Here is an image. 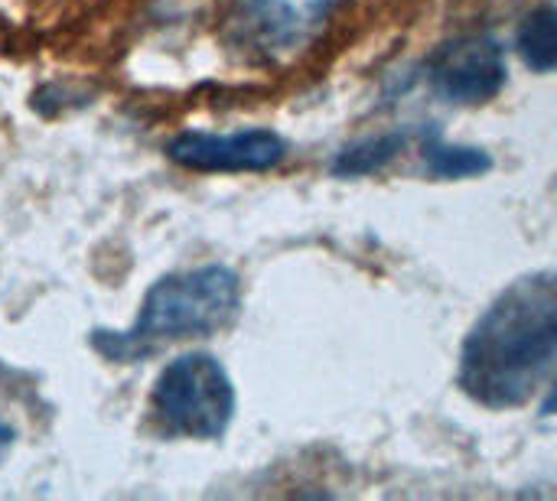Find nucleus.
Listing matches in <instances>:
<instances>
[{"label":"nucleus","mask_w":557,"mask_h":501,"mask_svg":"<svg viewBox=\"0 0 557 501\" xmlns=\"http://www.w3.org/2000/svg\"><path fill=\"white\" fill-rule=\"evenodd\" d=\"M408 147V134H372V137H362L349 147H343L336 156H333V173L343 176V179H356V176H369L382 166H388L395 156H401Z\"/></svg>","instance_id":"obj_8"},{"label":"nucleus","mask_w":557,"mask_h":501,"mask_svg":"<svg viewBox=\"0 0 557 501\" xmlns=\"http://www.w3.org/2000/svg\"><path fill=\"white\" fill-rule=\"evenodd\" d=\"M242 306V280L225 264H202L160 277L124 333H98L95 349L111 362H137L163 342L206 339L225 329Z\"/></svg>","instance_id":"obj_2"},{"label":"nucleus","mask_w":557,"mask_h":501,"mask_svg":"<svg viewBox=\"0 0 557 501\" xmlns=\"http://www.w3.org/2000/svg\"><path fill=\"white\" fill-rule=\"evenodd\" d=\"M557 372V274L512 280L463 339L457 381L486 408L525 404Z\"/></svg>","instance_id":"obj_1"},{"label":"nucleus","mask_w":557,"mask_h":501,"mask_svg":"<svg viewBox=\"0 0 557 501\" xmlns=\"http://www.w3.org/2000/svg\"><path fill=\"white\" fill-rule=\"evenodd\" d=\"M346 0H248L245 33L271 55L300 49Z\"/></svg>","instance_id":"obj_6"},{"label":"nucleus","mask_w":557,"mask_h":501,"mask_svg":"<svg viewBox=\"0 0 557 501\" xmlns=\"http://www.w3.org/2000/svg\"><path fill=\"white\" fill-rule=\"evenodd\" d=\"M13 440H16V430L0 417V463L7 460V453H10V447H13Z\"/></svg>","instance_id":"obj_10"},{"label":"nucleus","mask_w":557,"mask_h":501,"mask_svg":"<svg viewBox=\"0 0 557 501\" xmlns=\"http://www.w3.org/2000/svg\"><path fill=\"white\" fill-rule=\"evenodd\" d=\"M153 417L173 437L219 440L235 421V385L225 365L209 352L173 359L153 391Z\"/></svg>","instance_id":"obj_3"},{"label":"nucleus","mask_w":557,"mask_h":501,"mask_svg":"<svg viewBox=\"0 0 557 501\" xmlns=\"http://www.w3.org/2000/svg\"><path fill=\"white\" fill-rule=\"evenodd\" d=\"M424 163L441 179H470V176H480V173H486L493 166L486 150L450 143V140L437 137V134L424 140Z\"/></svg>","instance_id":"obj_9"},{"label":"nucleus","mask_w":557,"mask_h":501,"mask_svg":"<svg viewBox=\"0 0 557 501\" xmlns=\"http://www.w3.org/2000/svg\"><path fill=\"white\" fill-rule=\"evenodd\" d=\"M506 49L490 33L457 36L428 59V85L447 104H486L506 88Z\"/></svg>","instance_id":"obj_4"},{"label":"nucleus","mask_w":557,"mask_h":501,"mask_svg":"<svg viewBox=\"0 0 557 501\" xmlns=\"http://www.w3.org/2000/svg\"><path fill=\"white\" fill-rule=\"evenodd\" d=\"M542 414H545V417H557V381L552 385L548 398L542 401Z\"/></svg>","instance_id":"obj_11"},{"label":"nucleus","mask_w":557,"mask_h":501,"mask_svg":"<svg viewBox=\"0 0 557 501\" xmlns=\"http://www.w3.org/2000/svg\"><path fill=\"white\" fill-rule=\"evenodd\" d=\"M516 49L532 72H557V7H535L522 16Z\"/></svg>","instance_id":"obj_7"},{"label":"nucleus","mask_w":557,"mask_h":501,"mask_svg":"<svg viewBox=\"0 0 557 501\" xmlns=\"http://www.w3.org/2000/svg\"><path fill=\"white\" fill-rule=\"evenodd\" d=\"M166 156L196 173H264L284 163L287 140L268 127H245L228 134L183 130L170 137Z\"/></svg>","instance_id":"obj_5"}]
</instances>
